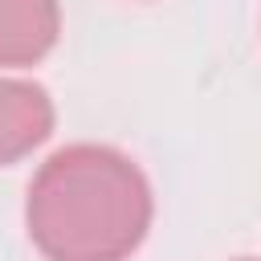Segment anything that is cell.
Instances as JSON below:
<instances>
[{"label": "cell", "instance_id": "6da1fadb", "mask_svg": "<svg viewBox=\"0 0 261 261\" xmlns=\"http://www.w3.org/2000/svg\"><path fill=\"white\" fill-rule=\"evenodd\" d=\"M151 184L139 163L102 143L53 151L24 200L29 241L45 261H126L151 228Z\"/></svg>", "mask_w": 261, "mask_h": 261}, {"label": "cell", "instance_id": "7a4b0ae2", "mask_svg": "<svg viewBox=\"0 0 261 261\" xmlns=\"http://www.w3.org/2000/svg\"><path fill=\"white\" fill-rule=\"evenodd\" d=\"M53 135V102L45 86L0 77V163H16Z\"/></svg>", "mask_w": 261, "mask_h": 261}, {"label": "cell", "instance_id": "3957f363", "mask_svg": "<svg viewBox=\"0 0 261 261\" xmlns=\"http://www.w3.org/2000/svg\"><path fill=\"white\" fill-rule=\"evenodd\" d=\"M61 33L57 0H0V65H37Z\"/></svg>", "mask_w": 261, "mask_h": 261}, {"label": "cell", "instance_id": "277c9868", "mask_svg": "<svg viewBox=\"0 0 261 261\" xmlns=\"http://www.w3.org/2000/svg\"><path fill=\"white\" fill-rule=\"evenodd\" d=\"M241 261H253V257H241Z\"/></svg>", "mask_w": 261, "mask_h": 261}]
</instances>
